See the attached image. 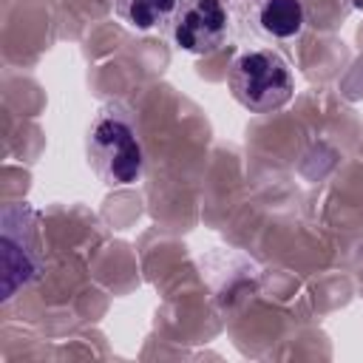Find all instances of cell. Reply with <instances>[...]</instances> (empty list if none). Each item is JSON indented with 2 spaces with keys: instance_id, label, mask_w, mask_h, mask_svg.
<instances>
[{
  "instance_id": "cell-2",
  "label": "cell",
  "mask_w": 363,
  "mask_h": 363,
  "mask_svg": "<svg viewBox=\"0 0 363 363\" xmlns=\"http://www.w3.org/2000/svg\"><path fill=\"white\" fill-rule=\"evenodd\" d=\"M230 91L252 113L278 111L292 99L295 79L289 62L272 48H252L233 60Z\"/></svg>"
},
{
  "instance_id": "cell-3",
  "label": "cell",
  "mask_w": 363,
  "mask_h": 363,
  "mask_svg": "<svg viewBox=\"0 0 363 363\" xmlns=\"http://www.w3.org/2000/svg\"><path fill=\"white\" fill-rule=\"evenodd\" d=\"M170 40L190 54L216 51L230 31V11L224 0H179L170 23Z\"/></svg>"
},
{
  "instance_id": "cell-1",
  "label": "cell",
  "mask_w": 363,
  "mask_h": 363,
  "mask_svg": "<svg viewBox=\"0 0 363 363\" xmlns=\"http://www.w3.org/2000/svg\"><path fill=\"white\" fill-rule=\"evenodd\" d=\"M88 162L108 187H128L142 176L145 147L128 108H99L88 128Z\"/></svg>"
},
{
  "instance_id": "cell-5",
  "label": "cell",
  "mask_w": 363,
  "mask_h": 363,
  "mask_svg": "<svg viewBox=\"0 0 363 363\" xmlns=\"http://www.w3.org/2000/svg\"><path fill=\"white\" fill-rule=\"evenodd\" d=\"M303 20L306 14L301 0H264L258 9V26L278 40L295 37L303 28Z\"/></svg>"
},
{
  "instance_id": "cell-4",
  "label": "cell",
  "mask_w": 363,
  "mask_h": 363,
  "mask_svg": "<svg viewBox=\"0 0 363 363\" xmlns=\"http://www.w3.org/2000/svg\"><path fill=\"white\" fill-rule=\"evenodd\" d=\"M179 0H116V17L133 31H150L170 23Z\"/></svg>"
}]
</instances>
